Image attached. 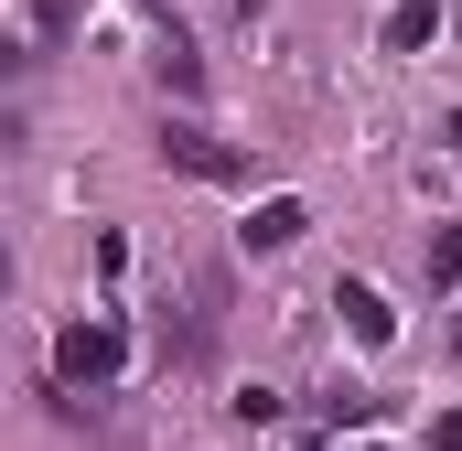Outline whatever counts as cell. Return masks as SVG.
Instances as JSON below:
<instances>
[{"label":"cell","mask_w":462,"mask_h":451,"mask_svg":"<svg viewBox=\"0 0 462 451\" xmlns=\"http://www.w3.org/2000/svg\"><path fill=\"white\" fill-rule=\"evenodd\" d=\"M334 312H345V334H355V344H387V334H398V312H387L365 280H345V290H334Z\"/></svg>","instance_id":"5"},{"label":"cell","mask_w":462,"mask_h":451,"mask_svg":"<svg viewBox=\"0 0 462 451\" xmlns=\"http://www.w3.org/2000/svg\"><path fill=\"white\" fill-rule=\"evenodd\" d=\"M323 419H334V430H365V419H376V398H365V387H334V398H323Z\"/></svg>","instance_id":"8"},{"label":"cell","mask_w":462,"mask_h":451,"mask_svg":"<svg viewBox=\"0 0 462 451\" xmlns=\"http://www.w3.org/2000/svg\"><path fill=\"white\" fill-rule=\"evenodd\" d=\"M118 365H129L118 312H87V323H65V334H54V376H65V387H108Z\"/></svg>","instance_id":"1"},{"label":"cell","mask_w":462,"mask_h":451,"mask_svg":"<svg viewBox=\"0 0 462 451\" xmlns=\"http://www.w3.org/2000/svg\"><path fill=\"white\" fill-rule=\"evenodd\" d=\"M365 451H376V441H365Z\"/></svg>","instance_id":"12"},{"label":"cell","mask_w":462,"mask_h":451,"mask_svg":"<svg viewBox=\"0 0 462 451\" xmlns=\"http://www.w3.org/2000/svg\"><path fill=\"white\" fill-rule=\"evenodd\" d=\"M151 65H162V87H172V97H194V87H205V65H194V43H162Z\"/></svg>","instance_id":"7"},{"label":"cell","mask_w":462,"mask_h":451,"mask_svg":"<svg viewBox=\"0 0 462 451\" xmlns=\"http://www.w3.org/2000/svg\"><path fill=\"white\" fill-rule=\"evenodd\" d=\"M441 151H452V161H462V108H452V118H441Z\"/></svg>","instance_id":"11"},{"label":"cell","mask_w":462,"mask_h":451,"mask_svg":"<svg viewBox=\"0 0 462 451\" xmlns=\"http://www.w3.org/2000/svg\"><path fill=\"white\" fill-rule=\"evenodd\" d=\"M65 22H76V0H32V32H43V43H54Z\"/></svg>","instance_id":"9"},{"label":"cell","mask_w":462,"mask_h":451,"mask_svg":"<svg viewBox=\"0 0 462 451\" xmlns=\"http://www.w3.org/2000/svg\"><path fill=\"white\" fill-rule=\"evenodd\" d=\"M376 43H387V54H420V43H441V0H398V11L376 22Z\"/></svg>","instance_id":"4"},{"label":"cell","mask_w":462,"mask_h":451,"mask_svg":"<svg viewBox=\"0 0 462 451\" xmlns=\"http://www.w3.org/2000/svg\"><path fill=\"white\" fill-rule=\"evenodd\" d=\"M162 161H172V172H194V183H236V151H226V140H205L194 118H183V129H162Z\"/></svg>","instance_id":"2"},{"label":"cell","mask_w":462,"mask_h":451,"mask_svg":"<svg viewBox=\"0 0 462 451\" xmlns=\"http://www.w3.org/2000/svg\"><path fill=\"white\" fill-rule=\"evenodd\" d=\"M430 451H462V409H441V419H430Z\"/></svg>","instance_id":"10"},{"label":"cell","mask_w":462,"mask_h":451,"mask_svg":"<svg viewBox=\"0 0 462 451\" xmlns=\"http://www.w3.org/2000/svg\"><path fill=\"white\" fill-rule=\"evenodd\" d=\"M420 258H430V290H462V226H430Z\"/></svg>","instance_id":"6"},{"label":"cell","mask_w":462,"mask_h":451,"mask_svg":"<svg viewBox=\"0 0 462 451\" xmlns=\"http://www.w3.org/2000/svg\"><path fill=\"white\" fill-rule=\"evenodd\" d=\"M301 194H269V205H258V216H247V258H280V247H291V236H301Z\"/></svg>","instance_id":"3"}]
</instances>
